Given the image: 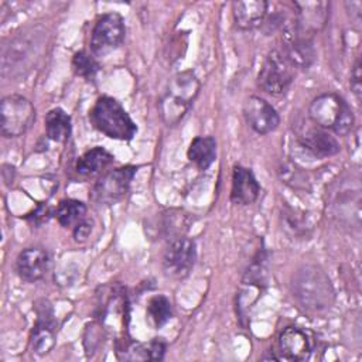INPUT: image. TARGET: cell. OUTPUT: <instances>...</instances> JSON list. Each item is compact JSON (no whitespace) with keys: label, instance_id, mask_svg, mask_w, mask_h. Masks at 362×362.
<instances>
[{"label":"cell","instance_id":"19","mask_svg":"<svg viewBox=\"0 0 362 362\" xmlns=\"http://www.w3.org/2000/svg\"><path fill=\"white\" fill-rule=\"evenodd\" d=\"M113 161V156L103 147H93L83 153L75 164V170L79 175L90 177L103 171Z\"/></svg>","mask_w":362,"mask_h":362},{"label":"cell","instance_id":"7","mask_svg":"<svg viewBox=\"0 0 362 362\" xmlns=\"http://www.w3.org/2000/svg\"><path fill=\"white\" fill-rule=\"evenodd\" d=\"M126 27L123 17L116 11H109L98 17L90 33V52L95 57H103L119 48L124 40Z\"/></svg>","mask_w":362,"mask_h":362},{"label":"cell","instance_id":"2","mask_svg":"<svg viewBox=\"0 0 362 362\" xmlns=\"http://www.w3.org/2000/svg\"><path fill=\"white\" fill-rule=\"evenodd\" d=\"M201 89V83L192 71L175 74L167 83L158 102L161 120L167 126H177L191 109Z\"/></svg>","mask_w":362,"mask_h":362},{"label":"cell","instance_id":"21","mask_svg":"<svg viewBox=\"0 0 362 362\" xmlns=\"http://www.w3.org/2000/svg\"><path fill=\"white\" fill-rule=\"evenodd\" d=\"M72 130L71 116L61 107L51 109L45 116V132L49 140L64 143L69 139Z\"/></svg>","mask_w":362,"mask_h":362},{"label":"cell","instance_id":"17","mask_svg":"<svg viewBox=\"0 0 362 362\" xmlns=\"http://www.w3.org/2000/svg\"><path fill=\"white\" fill-rule=\"evenodd\" d=\"M269 3L264 0H245L232 3L235 25L239 30H252L259 27L267 16Z\"/></svg>","mask_w":362,"mask_h":362},{"label":"cell","instance_id":"22","mask_svg":"<svg viewBox=\"0 0 362 362\" xmlns=\"http://www.w3.org/2000/svg\"><path fill=\"white\" fill-rule=\"evenodd\" d=\"M86 215V205L82 201L78 199H62L57 209L55 216L61 226L64 228H74L76 223H79Z\"/></svg>","mask_w":362,"mask_h":362},{"label":"cell","instance_id":"26","mask_svg":"<svg viewBox=\"0 0 362 362\" xmlns=\"http://www.w3.org/2000/svg\"><path fill=\"white\" fill-rule=\"evenodd\" d=\"M129 352L133 355L129 359H148V361H160L165 352V344L154 338L148 344H134L129 348Z\"/></svg>","mask_w":362,"mask_h":362},{"label":"cell","instance_id":"12","mask_svg":"<svg viewBox=\"0 0 362 362\" xmlns=\"http://www.w3.org/2000/svg\"><path fill=\"white\" fill-rule=\"evenodd\" d=\"M243 116L246 123L257 134H267L276 130L280 123L277 110L266 99L256 95L246 99L243 105Z\"/></svg>","mask_w":362,"mask_h":362},{"label":"cell","instance_id":"20","mask_svg":"<svg viewBox=\"0 0 362 362\" xmlns=\"http://www.w3.org/2000/svg\"><path fill=\"white\" fill-rule=\"evenodd\" d=\"M188 160L199 170H206L216 160V141L212 136L195 137L187 151Z\"/></svg>","mask_w":362,"mask_h":362},{"label":"cell","instance_id":"5","mask_svg":"<svg viewBox=\"0 0 362 362\" xmlns=\"http://www.w3.org/2000/svg\"><path fill=\"white\" fill-rule=\"evenodd\" d=\"M296 69L284 57L281 49H272L259 71L257 85L269 95L279 96L288 90L293 83Z\"/></svg>","mask_w":362,"mask_h":362},{"label":"cell","instance_id":"14","mask_svg":"<svg viewBox=\"0 0 362 362\" xmlns=\"http://www.w3.org/2000/svg\"><path fill=\"white\" fill-rule=\"evenodd\" d=\"M51 257L42 247H27L16 259L17 274L25 281H38L48 273Z\"/></svg>","mask_w":362,"mask_h":362},{"label":"cell","instance_id":"15","mask_svg":"<svg viewBox=\"0 0 362 362\" xmlns=\"http://www.w3.org/2000/svg\"><path fill=\"white\" fill-rule=\"evenodd\" d=\"M311 341L305 331L297 327H286L279 335V351L286 361H305L311 355Z\"/></svg>","mask_w":362,"mask_h":362},{"label":"cell","instance_id":"1","mask_svg":"<svg viewBox=\"0 0 362 362\" xmlns=\"http://www.w3.org/2000/svg\"><path fill=\"white\" fill-rule=\"evenodd\" d=\"M291 291L297 303L308 311H325L335 300V291L327 273L314 264L300 267L291 279Z\"/></svg>","mask_w":362,"mask_h":362},{"label":"cell","instance_id":"16","mask_svg":"<svg viewBox=\"0 0 362 362\" xmlns=\"http://www.w3.org/2000/svg\"><path fill=\"white\" fill-rule=\"evenodd\" d=\"M260 194V185L252 170L236 164L232 171L230 201L236 205H250Z\"/></svg>","mask_w":362,"mask_h":362},{"label":"cell","instance_id":"24","mask_svg":"<svg viewBox=\"0 0 362 362\" xmlns=\"http://www.w3.org/2000/svg\"><path fill=\"white\" fill-rule=\"evenodd\" d=\"M188 214H185L184 211H178V209H171L167 211L164 214V219H163V230H164V236H170V239H175L180 236H184L185 230L188 229L189 221H188Z\"/></svg>","mask_w":362,"mask_h":362},{"label":"cell","instance_id":"6","mask_svg":"<svg viewBox=\"0 0 362 362\" xmlns=\"http://www.w3.org/2000/svg\"><path fill=\"white\" fill-rule=\"evenodd\" d=\"M0 130L4 137L24 134L35 120L34 105L23 95H8L0 103Z\"/></svg>","mask_w":362,"mask_h":362},{"label":"cell","instance_id":"29","mask_svg":"<svg viewBox=\"0 0 362 362\" xmlns=\"http://www.w3.org/2000/svg\"><path fill=\"white\" fill-rule=\"evenodd\" d=\"M49 215H51L49 208H48L47 205L40 204V205H38L33 212H30L25 218H27L28 221H31L33 223H35V225H41V223H44V222L48 221Z\"/></svg>","mask_w":362,"mask_h":362},{"label":"cell","instance_id":"18","mask_svg":"<svg viewBox=\"0 0 362 362\" xmlns=\"http://www.w3.org/2000/svg\"><path fill=\"white\" fill-rule=\"evenodd\" d=\"M51 317L52 314H48L45 308L41 313H38L37 322L31 332L30 344L33 351L38 355L48 354L55 344V324Z\"/></svg>","mask_w":362,"mask_h":362},{"label":"cell","instance_id":"13","mask_svg":"<svg viewBox=\"0 0 362 362\" xmlns=\"http://www.w3.org/2000/svg\"><path fill=\"white\" fill-rule=\"evenodd\" d=\"M297 140L305 150L321 158L335 156L341 150L339 141L335 139V136L317 124L303 127L298 132Z\"/></svg>","mask_w":362,"mask_h":362},{"label":"cell","instance_id":"25","mask_svg":"<svg viewBox=\"0 0 362 362\" xmlns=\"http://www.w3.org/2000/svg\"><path fill=\"white\" fill-rule=\"evenodd\" d=\"M100 66L95 59L93 54L86 51H78L72 57V71L76 76H81L86 81H92L99 72Z\"/></svg>","mask_w":362,"mask_h":362},{"label":"cell","instance_id":"9","mask_svg":"<svg viewBox=\"0 0 362 362\" xmlns=\"http://www.w3.org/2000/svg\"><path fill=\"white\" fill-rule=\"evenodd\" d=\"M197 260V245L192 239L180 236L170 242L163 255V272L167 277L181 280L189 274Z\"/></svg>","mask_w":362,"mask_h":362},{"label":"cell","instance_id":"8","mask_svg":"<svg viewBox=\"0 0 362 362\" xmlns=\"http://www.w3.org/2000/svg\"><path fill=\"white\" fill-rule=\"evenodd\" d=\"M136 170L133 165H126L102 174L93 185L92 201L99 205H112L120 201L129 191Z\"/></svg>","mask_w":362,"mask_h":362},{"label":"cell","instance_id":"11","mask_svg":"<svg viewBox=\"0 0 362 362\" xmlns=\"http://www.w3.org/2000/svg\"><path fill=\"white\" fill-rule=\"evenodd\" d=\"M283 30V54L294 69H308L315 61V48L313 40L298 35L293 30L291 21L281 25Z\"/></svg>","mask_w":362,"mask_h":362},{"label":"cell","instance_id":"28","mask_svg":"<svg viewBox=\"0 0 362 362\" xmlns=\"http://www.w3.org/2000/svg\"><path fill=\"white\" fill-rule=\"evenodd\" d=\"M92 232V221L83 218L79 223H76L74 228H72V233H74V239L76 242H85L89 235Z\"/></svg>","mask_w":362,"mask_h":362},{"label":"cell","instance_id":"3","mask_svg":"<svg viewBox=\"0 0 362 362\" xmlns=\"http://www.w3.org/2000/svg\"><path fill=\"white\" fill-rule=\"evenodd\" d=\"M89 122L98 132L115 140L127 141L137 133V126L126 109L107 95L96 99L89 110Z\"/></svg>","mask_w":362,"mask_h":362},{"label":"cell","instance_id":"10","mask_svg":"<svg viewBox=\"0 0 362 362\" xmlns=\"http://www.w3.org/2000/svg\"><path fill=\"white\" fill-rule=\"evenodd\" d=\"M296 11L291 20L293 30L305 38L313 40V37L320 33L328 21L329 17V3L317 0H301L293 3Z\"/></svg>","mask_w":362,"mask_h":362},{"label":"cell","instance_id":"4","mask_svg":"<svg viewBox=\"0 0 362 362\" xmlns=\"http://www.w3.org/2000/svg\"><path fill=\"white\" fill-rule=\"evenodd\" d=\"M310 120L338 136H346L352 132L355 117L351 106L335 92L321 93L314 98L308 106Z\"/></svg>","mask_w":362,"mask_h":362},{"label":"cell","instance_id":"27","mask_svg":"<svg viewBox=\"0 0 362 362\" xmlns=\"http://www.w3.org/2000/svg\"><path fill=\"white\" fill-rule=\"evenodd\" d=\"M362 74H361V58L356 59L352 71H351V89L354 92V95L356 96V99H361L362 95Z\"/></svg>","mask_w":362,"mask_h":362},{"label":"cell","instance_id":"23","mask_svg":"<svg viewBox=\"0 0 362 362\" xmlns=\"http://www.w3.org/2000/svg\"><path fill=\"white\" fill-rule=\"evenodd\" d=\"M147 318H148V322L154 327V328H161L163 325H165L171 317H173V307H171V301L163 296V294H158V296H154L148 300V304H147Z\"/></svg>","mask_w":362,"mask_h":362}]
</instances>
